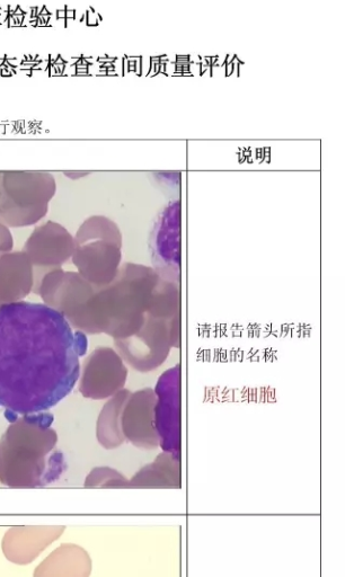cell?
<instances>
[{"label": "cell", "mask_w": 345, "mask_h": 577, "mask_svg": "<svg viewBox=\"0 0 345 577\" xmlns=\"http://www.w3.org/2000/svg\"><path fill=\"white\" fill-rule=\"evenodd\" d=\"M86 334L42 304L0 307V408L8 422L50 410L73 392Z\"/></svg>", "instance_id": "cell-1"}, {"label": "cell", "mask_w": 345, "mask_h": 577, "mask_svg": "<svg viewBox=\"0 0 345 577\" xmlns=\"http://www.w3.org/2000/svg\"><path fill=\"white\" fill-rule=\"evenodd\" d=\"M55 417L44 412L12 422L0 440V483L13 488L51 485L64 475L67 463L57 449Z\"/></svg>", "instance_id": "cell-2"}, {"label": "cell", "mask_w": 345, "mask_h": 577, "mask_svg": "<svg viewBox=\"0 0 345 577\" xmlns=\"http://www.w3.org/2000/svg\"><path fill=\"white\" fill-rule=\"evenodd\" d=\"M158 280V273L150 266L121 264L111 283L94 286L78 331L106 334L114 340L137 334L145 323Z\"/></svg>", "instance_id": "cell-3"}, {"label": "cell", "mask_w": 345, "mask_h": 577, "mask_svg": "<svg viewBox=\"0 0 345 577\" xmlns=\"http://www.w3.org/2000/svg\"><path fill=\"white\" fill-rule=\"evenodd\" d=\"M57 192L55 176L43 171L0 172V221L8 228L37 225Z\"/></svg>", "instance_id": "cell-4"}, {"label": "cell", "mask_w": 345, "mask_h": 577, "mask_svg": "<svg viewBox=\"0 0 345 577\" xmlns=\"http://www.w3.org/2000/svg\"><path fill=\"white\" fill-rule=\"evenodd\" d=\"M82 277L103 287L117 277L122 262V234L113 220L104 216L87 218L75 235L72 257Z\"/></svg>", "instance_id": "cell-5"}, {"label": "cell", "mask_w": 345, "mask_h": 577, "mask_svg": "<svg viewBox=\"0 0 345 577\" xmlns=\"http://www.w3.org/2000/svg\"><path fill=\"white\" fill-rule=\"evenodd\" d=\"M180 344V317L166 319L148 314L137 334L114 340L115 351L122 360L143 374L163 366L172 349H179Z\"/></svg>", "instance_id": "cell-6"}, {"label": "cell", "mask_w": 345, "mask_h": 577, "mask_svg": "<svg viewBox=\"0 0 345 577\" xmlns=\"http://www.w3.org/2000/svg\"><path fill=\"white\" fill-rule=\"evenodd\" d=\"M22 252L32 263L35 288L48 273L60 270L72 259L75 237L63 225L49 220L33 230Z\"/></svg>", "instance_id": "cell-7"}, {"label": "cell", "mask_w": 345, "mask_h": 577, "mask_svg": "<svg viewBox=\"0 0 345 577\" xmlns=\"http://www.w3.org/2000/svg\"><path fill=\"white\" fill-rule=\"evenodd\" d=\"M128 374L126 363L119 353L101 346L84 361L79 392L94 401L110 399L125 389Z\"/></svg>", "instance_id": "cell-8"}, {"label": "cell", "mask_w": 345, "mask_h": 577, "mask_svg": "<svg viewBox=\"0 0 345 577\" xmlns=\"http://www.w3.org/2000/svg\"><path fill=\"white\" fill-rule=\"evenodd\" d=\"M157 396L155 423L159 447L180 458L181 447V371L180 366L164 372L154 389Z\"/></svg>", "instance_id": "cell-9"}, {"label": "cell", "mask_w": 345, "mask_h": 577, "mask_svg": "<svg viewBox=\"0 0 345 577\" xmlns=\"http://www.w3.org/2000/svg\"><path fill=\"white\" fill-rule=\"evenodd\" d=\"M157 396L153 388L130 393L121 414L123 438L132 446L143 450L159 447L155 423Z\"/></svg>", "instance_id": "cell-10"}, {"label": "cell", "mask_w": 345, "mask_h": 577, "mask_svg": "<svg viewBox=\"0 0 345 577\" xmlns=\"http://www.w3.org/2000/svg\"><path fill=\"white\" fill-rule=\"evenodd\" d=\"M65 530L61 526L14 527L3 538V553L14 564H31L53 541L63 536Z\"/></svg>", "instance_id": "cell-11"}, {"label": "cell", "mask_w": 345, "mask_h": 577, "mask_svg": "<svg viewBox=\"0 0 345 577\" xmlns=\"http://www.w3.org/2000/svg\"><path fill=\"white\" fill-rule=\"evenodd\" d=\"M34 288L32 263L25 253L0 257V307L20 303Z\"/></svg>", "instance_id": "cell-12"}, {"label": "cell", "mask_w": 345, "mask_h": 577, "mask_svg": "<svg viewBox=\"0 0 345 577\" xmlns=\"http://www.w3.org/2000/svg\"><path fill=\"white\" fill-rule=\"evenodd\" d=\"M92 559L81 546L64 544L35 568L33 577H90Z\"/></svg>", "instance_id": "cell-13"}, {"label": "cell", "mask_w": 345, "mask_h": 577, "mask_svg": "<svg viewBox=\"0 0 345 577\" xmlns=\"http://www.w3.org/2000/svg\"><path fill=\"white\" fill-rule=\"evenodd\" d=\"M130 393L128 389H122L102 408L97 420L96 438L104 449H117L126 442L121 431V414Z\"/></svg>", "instance_id": "cell-14"}, {"label": "cell", "mask_w": 345, "mask_h": 577, "mask_svg": "<svg viewBox=\"0 0 345 577\" xmlns=\"http://www.w3.org/2000/svg\"><path fill=\"white\" fill-rule=\"evenodd\" d=\"M132 487H179L180 458L168 452L158 455L153 464L141 468L129 482Z\"/></svg>", "instance_id": "cell-15"}, {"label": "cell", "mask_w": 345, "mask_h": 577, "mask_svg": "<svg viewBox=\"0 0 345 577\" xmlns=\"http://www.w3.org/2000/svg\"><path fill=\"white\" fill-rule=\"evenodd\" d=\"M180 306V282L159 277L147 314L172 319L180 317Z\"/></svg>", "instance_id": "cell-16"}, {"label": "cell", "mask_w": 345, "mask_h": 577, "mask_svg": "<svg viewBox=\"0 0 345 577\" xmlns=\"http://www.w3.org/2000/svg\"><path fill=\"white\" fill-rule=\"evenodd\" d=\"M129 482L117 470L99 467L92 470L86 477L85 487H126Z\"/></svg>", "instance_id": "cell-17"}, {"label": "cell", "mask_w": 345, "mask_h": 577, "mask_svg": "<svg viewBox=\"0 0 345 577\" xmlns=\"http://www.w3.org/2000/svg\"><path fill=\"white\" fill-rule=\"evenodd\" d=\"M14 248V239L11 229L0 221V257L12 253Z\"/></svg>", "instance_id": "cell-18"}, {"label": "cell", "mask_w": 345, "mask_h": 577, "mask_svg": "<svg viewBox=\"0 0 345 577\" xmlns=\"http://www.w3.org/2000/svg\"><path fill=\"white\" fill-rule=\"evenodd\" d=\"M88 174H90V173H88V172H65V175L67 177H69L70 180H73V181L81 179V177H84Z\"/></svg>", "instance_id": "cell-19"}]
</instances>
